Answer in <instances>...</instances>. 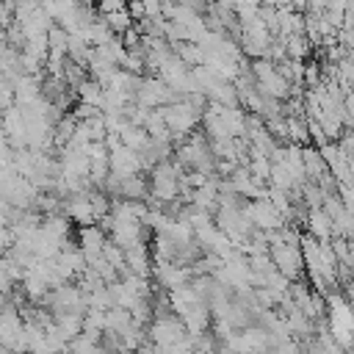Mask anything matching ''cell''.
<instances>
[{"label": "cell", "instance_id": "1", "mask_svg": "<svg viewBox=\"0 0 354 354\" xmlns=\"http://www.w3.org/2000/svg\"><path fill=\"white\" fill-rule=\"evenodd\" d=\"M149 340L158 348H169V346H177V343L188 340V332H185V326L177 315H160V318H152Z\"/></svg>", "mask_w": 354, "mask_h": 354}, {"label": "cell", "instance_id": "2", "mask_svg": "<svg viewBox=\"0 0 354 354\" xmlns=\"http://www.w3.org/2000/svg\"><path fill=\"white\" fill-rule=\"evenodd\" d=\"M0 354H6V351H3V348H0Z\"/></svg>", "mask_w": 354, "mask_h": 354}]
</instances>
